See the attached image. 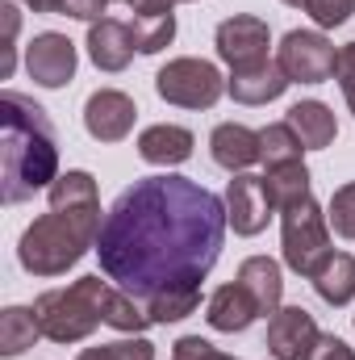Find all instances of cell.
<instances>
[{
	"mask_svg": "<svg viewBox=\"0 0 355 360\" xmlns=\"http://www.w3.org/2000/svg\"><path fill=\"white\" fill-rule=\"evenodd\" d=\"M130 30H134V46L142 55H159L176 38V13H138L130 21Z\"/></svg>",
	"mask_w": 355,
	"mask_h": 360,
	"instance_id": "obj_24",
	"label": "cell"
},
{
	"mask_svg": "<svg viewBox=\"0 0 355 360\" xmlns=\"http://www.w3.org/2000/svg\"><path fill=\"white\" fill-rule=\"evenodd\" d=\"M192 143H196L192 130L159 122V126H147V130L138 134V155H142L147 164H155V168H176V164H184V160L192 155Z\"/></svg>",
	"mask_w": 355,
	"mask_h": 360,
	"instance_id": "obj_16",
	"label": "cell"
},
{
	"mask_svg": "<svg viewBox=\"0 0 355 360\" xmlns=\"http://www.w3.org/2000/svg\"><path fill=\"white\" fill-rule=\"evenodd\" d=\"M134 117H138L134 96H126V92H117V89L92 92L88 105H84V130L96 143H121L134 130Z\"/></svg>",
	"mask_w": 355,
	"mask_h": 360,
	"instance_id": "obj_12",
	"label": "cell"
},
{
	"mask_svg": "<svg viewBox=\"0 0 355 360\" xmlns=\"http://www.w3.org/2000/svg\"><path fill=\"white\" fill-rule=\"evenodd\" d=\"M239 285L251 293V302L260 306V319H272L280 310L284 297V281H280V264L272 256H251L239 264Z\"/></svg>",
	"mask_w": 355,
	"mask_h": 360,
	"instance_id": "obj_18",
	"label": "cell"
},
{
	"mask_svg": "<svg viewBox=\"0 0 355 360\" xmlns=\"http://www.w3.org/2000/svg\"><path fill=\"white\" fill-rule=\"evenodd\" d=\"M25 72L42 89H63L76 76V42L67 34H55V30L34 34V42L25 46Z\"/></svg>",
	"mask_w": 355,
	"mask_h": 360,
	"instance_id": "obj_9",
	"label": "cell"
},
{
	"mask_svg": "<svg viewBox=\"0 0 355 360\" xmlns=\"http://www.w3.org/2000/svg\"><path fill=\"white\" fill-rule=\"evenodd\" d=\"M100 201L88 205H51V214L34 218L21 231L17 243V260L21 269L34 276H59L72 264L84 260V252L96 248L100 239Z\"/></svg>",
	"mask_w": 355,
	"mask_h": 360,
	"instance_id": "obj_4",
	"label": "cell"
},
{
	"mask_svg": "<svg viewBox=\"0 0 355 360\" xmlns=\"http://www.w3.org/2000/svg\"><path fill=\"white\" fill-rule=\"evenodd\" d=\"M88 201H100L96 180L88 172H63L51 184V205H88Z\"/></svg>",
	"mask_w": 355,
	"mask_h": 360,
	"instance_id": "obj_26",
	"label": "cell"
},
{
	"mask_svg": "<svg viewBox=\"0 0 355 360\" xmlns=\"http://www.w3.org/2000/svg\"><path fill=\"white\" fill-rule=\"evenodd\" d=\"M280 248H284V264L301 276L318 269L335 248H330V231H326V214L322 205L309 197L293 210H284L280 218Z\"/></svg>",
	"mask_w": 355,
	"mask_h": 360,
	"instance_id": "obj_5",
	"label": "cell"
},
{
	"mask_svg": "<svg viewBox=\"0 0 355 360\" xmlns=\"http://www.w3.org/2000/svg\"><path fill=\"white\" fill-rule=\"evenodd\" d=\"M335 80H339V89H343V96H347V105H351V113H355V42H347V46H339Z\"/></svg>",
	"mask_w": 355,
	"mask_h": 360,
	"instance_id": "obj_32",
	"label": "cell"
},
{
	"mask_svg": "<svg viewBox=\"0 0 355 360\" xmlns=\"http://www.w3.org/2000/svg\"><path fill=\"white\" fill-rule=\"evenodd\" d=\"M305 360H355V348H347L339 335H318L314 352H309Z\"/></svg>",
	"mask_w": 355,
	"mask_h": 360,
	"instance_id": "obj_33",
	"label": "cell"
},
{
	"mask_svg": "<svg viewBox=\"0 0 355 360\" xmlns=\"http://www.w3.org/2000/svg\"><path fill=\"white\" fill-rule=\"evenodd\" d=\"M0 21H4V46H0V80H8L13 76V68H17V30H21V13H17V4H0Z\"/></svg>",
	"mask_w": 355,
	"mask_h": 360,
	"instance_id": "obj_29",
	"label": "cell"
},
{
	"mask_svg": "<svg viewBox=\"0 0 355 360\" xmlns=\"http://www.w3.org/2000/svg\"><path fill=\"white\" fill-rule=\"evenodd\" d=\"M318 323L305 306H280L267 319V352L276 360H305L318 344Z\"/></svg>",
	"mask_w": 355,
	"mask_h": 360,
	"instance_id": "obj_10",
	"label": "cell"
},
{
	"mask_svg": "<svg viewBox=\"0 0 355 360\" xmlns=\"http://www.w3.org/2000/svg\"><path fill=\"white\" fill-rule=\"evenodd\" d=\"M172 360H234L226 356V352H217L209 340H201V335H184L176 340V348H172Z\"/></svg>",
	"mask_w": 355,
	"mask_h": 360,
	"instance_id": "obj_31",
	"label": "cell"
},
{
	"mask_svg": "<svg viewBox=\"0 0 355 360\" xmlns=\"http://www.w3.org/2000/svg\"><path fill=\"white\" fill-rule=\"evenodd\" d=\"M284 4H293V8H305V0H284Z\"/></svg>",
	"mask_w": 355,
	"mask_h": 360,
	"instance_id": "obj_37",
	"label": "cell"
},
{
	"mask_svg": "<svg viewBox=\"0 0 355 360\" xmlns=\"http://www.w3.org/2000/svg\"><path fill=\"white\" fill-rule=\"evenodd\" d=\"M276 63L293 84H326L335 76L339 51L318 30H288L276 46Z\"/></svg>",
	"mask_w": 355,
	"mask_h": 360,
	"instance_id": "obj_7",
	"label": "cell"
},
{
	"mask_svg": "<svg viewBox=\"0 0 355 360\" xmlns=\"http://www.w3.org/2000/svg\"><path fill=\"white\" fill-rule=\"evenodd\" d=\"M284 122L297 130V139L305 143V151H322V147H330V143H335V134H339L335 113H330L322 101H297V105L288 109V117H284Z\"/></svg>",
	"mask_w": 355,
	"mask_h": 360,
	"instance_id": "obj_20",
	"label": "cell"
},
{
	"mask_svg": "<svg viewBox=\"0 0 355 360\" xmlns=\"http://www.w3.org/2000/svg\"><path fill=\"white\" fill-rule=\"evenodd\" d=\"M205 319H209V327H213V331L234 335V331H247V327L260 319V306H255V302H251V293L234 281V285L213 289V297H209V306H205Z\"/></svg>",
	"mask_w": 355,
	"mask_h": 360,
	"instance_id": "obj_15",
	"label": "cell"
},
{
	"mask_svg": "<svg viewBox=\"0 0 355 360\" xmlns=\"http://www.w3.org/2000/svg\"><path fill=\"white\" fill-rule=\"evenodd\" d=\"M209 155H213L217 168H226L230 176H239V172H247L260 160V130L239 126V122H222L209 134Z\"/></svg>",
	"mask_w": 355,
	"mask_h": 360,
	"instance_id": "obj_14",
	"label": "cell"
},
{
	"mask_svg": "<svg viewBox=\"0 0 355 360\" xmlns=\"http://www.w3.org/2000/svg\"><path fill=\"white\" fill-rule=\"evenodd\" d=\"M226 197L188 176L134 180L105 214L96 256L100 272L138 302L201 285L226 243Z\"/></svg>",
	"mask_w": 355,
	"mask_h": 360,
	"instance_id": "obj_1",
	"label": "cell"
},
{
	"mask_svg": "<svg viewBox=\"0 0 355 360\" xmlns=\"http://www.w3.org/2000/svg\"><path fill=\"white\" fill-rule=\"evenodd\" d=\"M293 80L280 72V63L276 59H267L260 68H247V72H234L230 80H226V92L239 101V105H267V101H276V96H284Z\"/></svg>",
	"mask_w": 355,
	"mask_h": 360,
	"instance_id": "obj_17",
	"label": "cell"
},
{
	"mask_svg": "<svg viewBox=\"0 0 355 360\" xmlns=\"http://www.w3.org/2000/svg\"><path fill=\"white\" fill-rule=\"evenodd\" d=\"M76 360H155V344L134 335V340H117V344H100V348H84Z\"/></svg>",
	"mask_w": 355,
	"mask_h": 360,
	"instance_id": "obj_27",
	"label": "cell"
},
{
	"mask_svg": "<svg viewBox=\"0 0 355 360\" xmlns=\"http://www.w3.org/2000/svg\"><path fill=\"white\" fill-rule=\"evenodd\" d=\"M326 222H330L343 239H355V180L343 184V188H335L330 210H326Z\"/></svg>",
	"mask_w": 355,
	"mask_h": 360,
	"instance_id": "obj_28",
	"label": "cell"
},
{
	"mask_svg": "<svg viewBox=\"0 0 355 360\" xmlns=\"http://www.w3.org/2000/svg\"><path fill=\"white\" fill-rule=\"evenodd\" d=\"M142 306H147L151 323H159V327H168V323H180V319L196 314V306H201V285H180V289H163V293L147 297Z\"/></svg>",
	"mask_w": 355,
	"mask_h": 360,
	"instance_id": "obj_23",
	"label": "cell"
},
{
	"mask_svg": "<svg viewBox=\"0 0 355 360\" xmlns=\"http://www.w3.org/2000/svg\"><path fill=\"white\" fill-rule=\"evenodd\" d=\"M301 151H305V143L297 139V130L288 122H272V126L260 130V160H264L267 168L293 164V160H301Z\"/></svg>",
	"mask_w": 355,
	"mask_h": 360,
	"instance_id": "obj_25",
	"label": "cell"
},
{
	"mask_svg": "<svg viewBox=\"0 0 355 360\" xmlns=\"http://www.w3.org/2000/svg\"><path fill=\"white\" fill-rule=\"evenodd\" d=\"M155 89L168 105L180 109H209L217 105V96L226 92L222 72L209 63V59H172L168 68H159L155 76Z\"/></svg>",
	"mask_w": 355,
	"mask_h": 360,
	"instance_id": "obj_6",
	"label": "cell"
},
{
	"mask_svg": "<svg viewBox=\"0 0 355 360\" xmlns=\"http://www.w3.org/2000/svg\"><path fill=\"white\" fill-rule=\"evenodd\" d=\"M305 13H309L322 30H335V25L351 21L355 0H305Z\"/></svg>",
	"mask_w": 355,
	"mask_h": 360,
	"instance_id": "obj_30",
	"label": "cell"
},
{
	"mask_svg": "<svg viewBox=\"0 0 355 360\" xmlns=\"http://www.w3.org/2000/svg\"><path fill=\"white\" fill-rule=\"evenodd\" d=\"M134 13H172V4L176 0H126Z\"/></svg>",
	"mask_w": 355,
	"mask_h": 360,
	"instance_id": "obj_35",
	"label": "cell"
},
{
	"mask_svg": "<svg viewBox=\"0 0 355 360\" xmlns=\"http://www.w3.org/2000/svg\"><path fill=\"white\" fill-rule=\"evenodd\" d=\"M264 188H267V197H272V205L284 214V210L309 201V168H305L301 160H293V164H276V168H267Z\"/></svg>",
	"mask_w": 355,
	"mask_h": 360,
	"instance_id": "obj_21",
	"label": "cell"
},
{
	"mask_svg": "<svg viewBox=\"0 0 355 360\" xmlns=\"http://www.w3.org/2000/svg\"><path fill=\"white\" fill-rule=\"evenodd\" d=\"M34 13H67V0H25Z\"/></svg>",
	"mask_w": 355,
	"mask_h": 360,
	"instance_id": "obj_36",
	"label": "cell"
},
{
	"mask_svg": "<svg viewBox=\"0 0 355 360\" xmlns=\"http://www.w3.org/2000/svg\"><path fill=\"white\" fill-rule=\"evenodd\" d=\"M272 214H276V205H272V197L264 188V176L239 172L226 184V218H230L234 235H260Z\"/></svg>",
	"mask_w": 355,
	"mask_h": 360,
	"instance_id": "obj_11",
	"label": "cell"
},
{
	"mask_svg": "<svg viewBox=\"0 0 355 360\" xmlns=\"http://www.w3.org/2000/svg\"><path fill=\"white\" fill-rule=\"evenodd\" d=\"M0 180H4V201L21 205L34 193L51 188L59 180V139L42 105L25 92H4L0 96Z\"/></svg>",
	"mask_w": 355,
	"mask_h": 360,
	"instance_id": "obj_3",
	"label": "cell"
},
{
	"mask_svg": "<svg viewBox=\"0 0 355 360\" xmlns=\"http://www.w3.org/2000/svg\"><path fill=\"white\" fill-rule=\"evenodd\" d=\"M109 4L113 0H67V17H76V21H105V13H109Z\"/></svg>",
	"mask_w": 355,
	"mask_h": 360,
	"instance_id": "obj_34",
	"label": "cell"
},
{
	"mask_svg": "<svg viewBox=\"0 0 355 360\" xmlns=\"http://www.w3.org/2000/svg\"><path fill=\"white\" fill-rule=\"evenodd\" d=\"M309 281H314V289H318V297L326 306H347L355 297V256L330 252L318 269L309 272Z\"/></svg>",
	"mask_w": 355,
	"mask_h": 360,
	"instance_id": "obj_19",
	"label": "cell"
},
{
	"mask_svg": "<svg viewBox=\"0 0 355 360\" xmlns=\"http://www.w3.org/2000/svg\"><path fill=\"white\" fill-rule=\"evenodd\" d=\"M134 30L117 17H105V21H92L88 25V59L100 72H126L130 59H134Z\"/></svg>",
	"mask_w": 355,
	"mask_h": 360,
	"instance_id": "obj_13",
	"label": "cell"
},
{
	"mask_svg": "<svg viewBox=\"0 0 355 360\" xmlns=\"http://www.w3.org/2000/svg\"><path fill=\"white\" fill-rule=\"evenodd\" d=\"M34 314H38V327L51 344H80L100 323L113 327V331H126V335H142L151 327L147 306L134 293L113 289L109 281H100V272L72 281L67 289L38 293Z\"/></svg>",
	"mask_w": 355,
	"mask_h": 360,
	"instance_id": "obj_2",
	"label": "cell"
},
{
	"mask_svg": "<svg viewBox=\"0 0 355 360\" xmlns=\"http://www.w3.org/2000/svg\"><path fill=\"white\" fill-rule=\"evenodd\" d=\"M267 46H272V34H267V21H260V17L239 13L217 25V59L230 72H247V68L267 63Z\"/></svg>",
	"mask_w": 355,
	"mask_h": 360,
	"instance_id": "obj_8",
	"label": "cell"
},
{
	"mask_svg": "<svg viewBox=\"0 0 355 360\" xmlns=\"http://www.w3.org/2000/svg\"><path fill=\"white\" fill-rule=\"evenodd\" d=\"M38 335H42V327H38L34 306H8L0 314V356H21L25 348L38 344Z\"/></svg>",
	"mask_w": 355,
	"mask_h": 360,
	"instance_id": "obj_22",
	"label": "cell"
}]
</instances>
